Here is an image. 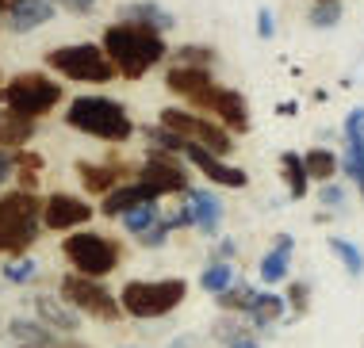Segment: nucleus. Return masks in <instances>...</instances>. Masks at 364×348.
Listing matches in <instances>:
<instances>
[{
	"label": "nucleus",
	"mask_w": 364,
	"mask_h": 348,
	"mask_svg": "<svg viewBox=\"0 0 364 348\" xmlns=\"http://www.w3.org/2000/svg\"><path fill=\"white\" fill-rule=\"evenodd\" d=\"M104 54L107 62L115 65V73L123 81H142L154 65L165 62L169 46H165V35L150 31V27H139V23H112L104 31Z\"/></svg>",
	"instance_id": "1"
},
{
	"label": "nucleus",
	"mask_w": 364,
	"mask_h": 348,
	"mask_svg": "<svg viewBox=\"0 0 364 348\" xmlns=\"http://www.w3.org/2000/svg\"><path fill=\"white\" fill-rule=\"evenodd\" d=\"M43 234V199L38 192H12L0 195V253L27 256V249Z\"/></svg>",
	"instance_id": "2"
},
{
	"label": "nucleus",
	"mask_w": 364,
	"mask_h": 348,
	"mask_svg": "<svg viewBox=\"0 0 364 348\" xmlns=\"http://www.w3.org/2000/svg\"><path fill=\"white\" fill-rule=\"evenodd\" d=\"M65 123L73 131L100 142H127L134 134V119L127 115V107L112 96H77L65 107Z\"/></svg>",
	"instance_id": "3"
},
{
	"label": "nucleus",
	"mask_w": 364,
	"mask_h": 348,
	"mask_svg": "<svg viewBox=\"0 0 364 348\" xmlns=\"http://www.w3.org/2000/svg\"><path fill=\"white\" fill-rule=\"evenodd\" d=\"M65 88L46 73H16L0 88V107L23 119H46L54 107H62Z\"/></svg>",
	"instance_id": "4"
},
{
	"label": "nucleus",
	"mask_w": 364,
	"mask_h": 348,
	"mask_svg": "<svg viewBox=\"0 0 364 348\" xmlns=\"http://www.w3.org/2000/svg\"><path fill=\"white\" fill-rule=\"evenodd\" d=\"M184 298H188V283L181 276H169V280H131L119 291V306L127 317L154 322V317L173 314Z\"/></svg>",
	"instance_id": "5"
},
{
	"label": "nucleus",
	"mask_w": 364,
	"mask_h": 348,
	"mask_svg": "<svg viewBox=\"0 0 364 348\" xmlns=\"http://www.w3.org/2000/svg\"><path fill=\"white\" fill-rule=\"evenodd\" d=\"M62 256L70 261V268L77 276H88V280H104L115 268L123 264V245L107 234L96 230H77L62 237Z\"/></svg>",
	"instance_id": "6"
},
{
	"label": "nucleus",
	"mask_w": 364,
	"mask_h": 348,
	"mask_svg": "<svg viewBox=\"0 0 364 348\" xmlns=\"http://www.w3.org/2000/svg\"><path fill=\"white\" fill-rule=\"evenodd\" d=\"M46 65L54 69L58 77H70L77 85H107L115 81V65L107 62L104 46L96 43H73V46H54L46 54Z\"/></svg>",
	"instance_id": "7"
},
{
	"label": "nucleus",
	"mask_w": 364,
	"mask_h": 348,
	"mask_svg": "<svg viewBox=\"0 0 364 348\" xmlns=\"http://www.w3.org/2000/svg\"><path fill=\"white\" fill-rule=\"evenodd\" d=\"M58 298H62L65 306H73L77 314H88V317L107 322V325H115V322L123 317L119 298L107 291L104 280H88V276L65 272L62 280H58Z\"/></svg>",
	"instance_id": "8"
},
{
	"label": "nucleus",
	"mask_w": 364,
	"mask_h": 348,
	"mask_svg": "<svg viewBox=\"0 0 364 348\" xmlns=\"http://www.w3.org/2000/svg\"><path fill=\"white\" fill-rule=\"evenodd\" d=\"M157 126H165V131H173L176 138H184V142H192V146H203L208 153L215 157H226L234 149V138L226 126L219 123H211L208 115H196L188 112V107H165L161 112V123Z\"/></svg>",
	"instance_id": "9"
},
{
	"label": "nucleus",
	"mask_w": 364,
	"mask_h": 348,
	"mask_svg": "<svg viewBox=\"0 0 364 348\" xmlns=\"http://www.w3.org/2000/svg\"><path fill=\"white\" fill-rule=\"evenodd\" d=\"M192 107L215 115V119H219V126H226V131H234V134L250 131V107H245V96L238 92V88L211 85V88H203V92L192 99Z\"/></svg>",
	"instance_id": "10"
},
{
	"label": "nucleus",
	"mask_w": 364,
	"mask_h": 348,
	"mask_svg": "<svg viewBox=\"0 0 364 348\" xmlns=\"http://www.w3.org/2000/svg\"><path fill=\"white\" fill-rule=\"evenodd\" d=\"M92 203L77 199L70 192H54L43 199V230H54V234H77L81 226L92 222Z\"/></svg>",
	"instance_id": "11"
},
{
	"label": "nucleus",
	"mask_w": 364,
	"mask_h": 348,
	"mask_svg": "<svg viewBox=\"0 0 364 348\" xmlns=\"http://www.w3.org/2000/svg\"><path fill=\"white\" fill-rule=\"evenodd\" d=\"M139 180L150 184L157 195H184L188 192V168L176 161L173 153L150 149V153H146V165L139 168Z\"/></svg>",
	"instance_id": "12"
},
{
	"label": "nucleus",
	"mask_w": 364,
	"mask_h": 348,
	"mask_svg": "<svg viewBox=\"0 0 364 348\" xmlns=\"http://www.w3.org/2000/svg\"><path fill=\"white\" fill-rule=\"evenodd\" d=\"M184 161H192L196 168H200L203 176H208L211 184H219V187H245L250 184V176H245V168H234V165H226L223 157H215L208 153L203 146H192V142H184Z\"/></svg>",
	"instance_id": "13"
},
{
	"label": "nucleus",
	"mask_w": 364,
	"mask_h": 348,
	"mask_svg": "<svg viewBox=\"0 0 364 348\" xmlns=\"http://www.w3.org/2000/svg\"><path fill=\"white\" fill-rule=\"evenodd\" d=\"M77 176L88 195H112L119 184H127L131 165L123 161H77Z\"/></svg>",
	"instance_id": "14"
},
{
	"label": "nucleus",
	"mask_w": 364,
	"mask_h": 348,
	"mask_svg": "<svg viewBox=\"0 0 364 348\" xmlns=\"http://www.w3.org/2000/svg\"><path fill=\"white\" fill-rule=\"evenodd\" d=\"M54 19V0H8V12H4V27L12 35H27L38 31Z\"/></svg>",
	"instance_id": "15"
},
{
	"label": "nucleus",
	"mask_w": 364,
	"mask_h": 348,
	"mask_svg": "<svg viewBox=\"0 0 364 348\" xmlns=\"http://www.w3.org/2000/svg\"><path fill=\"white\" fill-rule=\"evenodd\" d=\"M157 195L150 184H142V180H127L119 184L112 195H104V203H100V214L107 218H123V214H131L134 207H146V203H157Z\"/></svg>",
	"instance_id": "16"
},
{
	"label": "nucleus",
	"mask_w": 364,
	"mask_h": 348,
	"mask_svg": "<svg viewBox=\"0 0 364 348\" xmlns=\"http://www.w3.org/2000/svg\"><path fill=\"white\" fill-rule=\"evenodd\" d=\"M184 207H188L192 226L200 234H208V237L219 234V226H223V199H215L211 192H203V187H188V192H184Z\"/></svg>",
	"instance_id": "17"
},
{
	"label": "nucleus",
	"mask_w": 364,
	"mask_h": 348,
	"mask_svg": "<svg viewBox=\"0 0 364 348\" xmlns=\"http://www.w3.org/2000/svg\"><path fill=\"white\" fill-rule=\"evenodd\" d=\"M349 180L364 184V107L349 112L346 119V161H341Z\"/></svg>",
	"instance_id": "18"
},
{
	"label": "nucleus",
	"mask_w": 364,
	"mask_h": 348,
	"mask_svg": "<svg viewBox=\"0 0 364 348\" xmlns=\"http://www.w3.org/2000/svg\"><path fill=\"white\" fill-rule=\"evenodd\" d=\"M35 317L43 325H50L54 333H77L81 330V314L73 306H65L58 295H38L35 298Z\"/></svg>",
	"instance_id": "19"
},
{
	"label": "nucleus",
	"mask_w": 364,
	"mask_h": 348,
	"mask_svg": "<svg viewBox=\"0 0 364 348\" xmlns=\"http://www.w3.org/2000/svg\"><path fill=\"white\" fill-rule=\"evenodd\" d=\"M215 85V77H211V69H192V65H169V73H165V88H169L173 96H181V99H192L203 92V88H211Z\"/></svg>",
	"instance_id": "20"
},
{
	"label": "nucleus",
	"mask_w": 364,
	"mask_h": 348,
	"mask_svg": "<svg viewBox=\"0 0 364 348\" xmlns=\"http://www.w3.org/2000/svg\"><path fill=\"white\" fill-rule=\"evenodd\" d=\"M8 337L19 341V348H58L62 344V337L50 325H43L38 317H12L8 322Z\"/></svg>",
	"instance_id": "21"
},
{
	"label": "nucleus",
	"mask_w": 364,
	"mask_h": 348,
	"mask_svg": "<svg viewBox=\"0 0 364 348\" xmlns=\"http://www.w3.org/2000/svg\"><path fill=\"white\" fill-rule=\"evenodd\" d=\"M291 249H295V237H291V234H277L272 249L261 256V280H264V283H280V280H288Z\"/></svg>",
	"instance_id": "22"
},
{
	"label": "nucleus",
	"mask_w": 364,
	"mask_h": 348,
	"mask_svg": "<svg viewBox=\"0 0 364 348\" xmlns=\"http://www.w3.org/2000/svg\"><path fill=\"white\" fill-rule=\"evenodd\" d=\"M31 138H35V119H23V115L0 107V149L16 153V149H27Z\"/></svg>",
	"instance_id": "23"
},
{
	"label": "nucleus",
	"mask_w": 364,
	"mask_h": 348,
	"mask_svg": "<svg viewBox=\"0 0 364 348\" xmlns=\"http://www.w3.org/2000/svg\"><path fill=\"white\" fill-rule=\"evenodd\" d=\"M123 23H139V27H150V31H157V35H165L169 27L176 23V19L165 12L161 4H150V0H139V4H127L123 8Z\"/></svg>",
	"instance_id": "24"
},
{
	"label": "nucleus",
	"mask_w": 364,
	"mask_h": 348,
	"mask_svg": "<svg viewBox=\"0 0 364 348\" xmlns=\"http://www.w3.org/2000/svg\"><path fill=\"white\" fill-rule=\"evenodd\" d=\"M284 310H288V303H284L280 295H272V291H257V298H253V306H250V330H269L272 322H280Z\"/></svg>",
	"instance_id": "25"
},
{
	"label": "nucleus",
	"mask_w": 364,
	"mask_h": 348,
	"mask_svg": "<svg viewBox=\"0 0 364 348\" xmlns=\"http://www.w3.org/2000/svg\"><path fill=\"white\" fill-rule=\"evenodd\" d=\"M12 165H16V184H19V192H35L38 180H43V153H35V149H16L12 153Z\"/></svg>",
	"instance_id": "26"
},
{
	"label": "nucleus",
	"mask_w": 364,
	"mask_h": 348,
	"mask_svg": "<svg viewBox=\"0 0 364 348\" xmlns=\"http://www.w3.org/2000/svg\"><path fill=\"white\" fill-rule=\"evenodd\" d=\"M280 176H284V184H288V195L291 199H303L307 195V184H311V176H307V165H303V153H280Z\"/></svg>",
	"instance_id": "27"
},
{
	"label": "nucleus",
	"mask_w": 364,
	"mask_h": 348,
	"mask_svg": "<svg viewBox=\"0 0 364 348\" xmlns=\"http://www.w3.org/2000/svg\"><path fill=\"white\" fill-rule=\"evenodd\" d=\"M303 165H307V176H311V180H322V184H330V176L341 168L338 157H333L330 149H322V146H318V149H307V153H303Z\"/></svg>",
	"instance_id": "28"
},
{
	"label": "nucleus",
	"mask_w": 364,
	"mask_h": 348,
	"mask_svg": "<svg viewBox=\"0 0 364 348\" xmlns=\"http://www.w3.org/2000/svg\"><path fill=\"white\" fill-rule=\"evenodd\" d=\"M200 287L208 295L219 298L223 291H230V287H234V268L223 264V261H211L208 268H203V276H200Z\"/></svg>",
	"instance_id": "29"
},
{
	"label": "nucleus",
	"mask_w": 364,
	"mask_h": 348,
	"mask_svg": "<svg viewBox=\"0 0 364 348\" xmlns=\"http://www.w3.org/2000/svg\"><path fill=\"white\" fill-rule=\"evenodd\" d=\"M253 298H257V291H253L250 283H238V280H234L230 291H223L215 303H219V310H226V314H250Z\"/></svg>",
	"instance_id": "30"
},
{
	"label": "nucleus",
	"mask_w": 364,
	"mask_h": 348,
	"mask_svg": "<svg viewBox=\"0 0 364 348\" xmlns=\"http://www.w3.org/2000/svg\"><path fill=\"white\" fill-rule=\"evenodd\" d=\"M161 222V211H157V203H146V207H134L131 214H123V230L127 234H134V237H142L150 226Z\"/></svg>",
	"instance_id": "31"
},
{
	"label": "nucleus",
	"mask_w": 364,
	"mask_h": 348,
	"mask_svg": "<svg viewBox=\"0 0 364 348\" xmlns=\"http://www.w3.org/2000/svg\"><path fill=\"white\" fill-rule=\"evenodd\" d=\"M330 253L346 264L349 276H364V253L353 241H346V237H330Z\"/></svg>",
	"instance_id": "32"
},
{
	"label": "nucleus",
	"mask_w": 364,
	"mask_h": 348,
	"mask_svg": "<svg viewBox=\"0 0 364 348\" xmlns=\"http://www.w3.org/2000/svg\"><path fill=\"white\" fill-rule=\"evenodd\" d=\"M38 276V261L31 256H12V261H4V280L8 283H31Z\"/></svg>",
	"instance_id": "33"
},
{
	"label": "nucleus",
	"mask_w": 364,
	"mask_h": 348,
	"mask_svg": "<svg viewBox=\"0 0 364 348\" xmlns=\"http://www.w3.org/2000/svg\"><path fill=\"white\" fill-rule=\"evenodd\" d=\"M146 138H150V149H161V153H173V157L184 153V138H176L165 126H146Z\"/></svg>",
	"instance_id": "34"
},
{
	"label": "nucleus",
	"mask_w": 364,
	"mask_h": 348,
	"mask_svg": "<svg viewBox=\"0 0 364 348\" xmlns=\"http://www.w3.org/2000/svg\"><path fill=\"white\" fill-rule=\"evenodd\" d=\"M173 65H192V69H211L215 65V50L211 46H181Z\"/></svg>",
	"instance_id": "35"
},
{
	"label": "nucleus",
	"mask_w": 364,
	"mask_h": 348,
	"mask_svg": "<svg viewBox=\"0 0 364 348\" xmlns=\"http://www.w3.org/2000/svg\"><path fill=\"white\" fill-rule=\"evenodd\" d=\"M338 19H341V0H314L311 27H338Z\"/></svg>",
	"instance_id": "36"
},
{
	"label": "nucleus",
	"mask_w": 364,
	"mask_h": 348,
	"mask_svg": "<svg viewBox=\"0 0 364 348\" xmlns=\"http://www.w3.org/2000/svg\"><path fill=\"white\" fill-rule=\"evenodd\" d=\"M284 303H288V310L291 314H307L311 310V283H303V280H295L288 283V295H284Z\"/></svg>",
	"instance_id": "37"
},
{
	"label": "nucleus",
	"mask_w": 364,
	"mask_h": 348,
	"mask_svg": "<svg viewBox=\"0 0 364 348\" xmlns=\"http://www.w3.org/2000/svg\"><path fill=\"white\" fill-rule=\"evenodd\" d=\"M169 234H173V226H169V218H161L157 226H150L139 241H142V249H161L165 241H169Z\"/></svg>",
	"instance_id": "38"
},
{
	"label": "nucleus",
	"mask_w": 364,
	"mask_h": 348,
	"mask_svg": "<svg viewBox=\"0 0 364 348\" xmlns=\"http://www.w3.org/2000/svg\"><path fill=\"white\" fill-rule=\"evenodd\" d=\"M318 199H322V207H333V211H338V207L346 203V192H341L338 184H326V187L318 192Z\"/></svg>",
	"instance_id": "39"
},
{
	"label": "nucleus",
	"mask_w": 364,
	"mask_h": 348,
	"mask_svg": "<svg viewBox=\"0 0 364 348\" xmlns=\"http://www.w3.org/2000/svg\"><path fill=\"white\" fill-rule=\"evenodd\" d=\"M257 35H261V38H272V35H277V19H272L269 8H261V12H257Z\"/></svg>",
	"instance_id": "40"
},
{
	"label": "nucleus",
	"mask_w": 364,
	"mask_h": 348,
	"mask_svg": "<svg viewBox=\"0 0 364 348\" xmlns=\"http://www.w3.org/2000/svg\"><path fill=\"white\" fill-rule=\"evenodd\" d=\"M8 180H16V165H12V153L0 149V187H4Z\"/></svg>",
	"instance_id": "41"
},
{
	"label": "nucleus",
	"mask_w": 364,
	"mask_h": 348,
	"mask_svg": "<svg viewBox=\"0 0 364 348\" xmlns=\"http://www.w3.org/2000/svg\"><path fill=\"white\" fill-rule=\"evenodd\" d=\"M54 4H62L65 12H73V16H85V12L96 8V0H54Z\"/></svg>",
	"instance_id": "42"
},
{
	"label": "nucleus",
	"mask_w": 364,
	"mask_h": 348,
	"mask_svg": "<svg viewBox=\"0 0 364 348\" xmlns=\"http://www.w3.org/2000/svg\"><path fill=\"white\" fill-rule=\"evenodd\" d=\"M234 253H238V245H234L230 237H223V241H219V249H215V261L230 264V256H234Z\"/></svg>",
	"instance_id": "43"
},
{
	"label": "nucleus",
	"mask_w": 364,
	"mask_h": 348,
	"mask_svg": "<svg viewBox=\"0 0 364 348\" xmlns=\"http://www.w3.org/2000/svg\"><path fill=\"white\" fill-rule=\"evenodd\" d=\"M226 348H261V341H257V337H253V330H245L242 337H234V341L226 344Z\"/></svg>",
	"instance_id": "44"
},
{
	"label": "nucleus",
	"mask_w": 364,
	"mask_h": 348,
	"mask_svg": "<svg viewBox=\"0 0 364 348\" xmlns=\"http://www.w3.org/2000/svg\"><path fill=\"white\" fill-rule=\"evenodd\" d=\"M169 348H196V341H192V337H176Z\"/></svg>",
	"instance_id": "45"
},
{
	"label": "nucleus",
	"mask_w": 364,
	"mask_h": 348,
	"mask_svg": "<svg viewBox=\"0 0 364 348\" xmlns=\"http://www.w3.org/2000/svg\"><path fill=\"white\" fill-rule=\"evenodd\" d=\"M4 12H8V0H0V27H4Z\"/></svg>",
	"instance_id": "46"
},
{
	"label": "nucleus",
	"mask_w": 364,
	"mask_h": 348,
	"mask_svg": "<svg viewBox=\"0 0 364 348\" xmlns=\"http://www.w3.org/2000/svg\"><path fill=\"white\" fill-rule=\"evenodd\" d=\"M0 88H4V73H0Z\"/></svg>",
	"instance_id": "47"
},
{
	"label": "nucleus",
	"mask_w": 364,
	"mask_h": 348,
	"mask_svg": "<svg viewBox=\"0 0 364 348\" xmlns=\"http://www.w3.org/2000/svg\"><path fill=\"white\" fill-rule=\"evenodd\" d=\"M360 199H364V184H360Z\"/></svg>",
	"instance_id": "48"
}]
</instances>
